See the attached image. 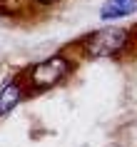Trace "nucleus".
<instances>
[{
	"mask_svg": "<svg viewBox=\"0 0 137 147\" xmlns=\"http://www.w3.org/2000/svg\"><path fill=\"white\" fill-rule=\"evenodd\" d=\"M67 5V0H0V18L20 20V23H38Z\"/></svg>",
	"mask_w": 137,
	"mask_h": 147,
	"instance_id": "2",
	"label": "nucleus"
},
{
	"mask_svg": "<svg viewBox=\"0 0 137 147\" xmlns=\"http://www.w3.org/2000/svg\"><path fill=\"white\" fill-rule=\"evenodd\" d=\"M127 42H130V30L117 28V25H105L85 38L82 50L92 60H107V57L120 55L127 47Z\"/></svg>",
	"mask_w": 137,
	"mask_h": 147,
	"instance_id": "1",
	"label": "nucleus"
},
{
	"mask_svg": "<svg viewBox=\"0 0 137 147\" xmlns=\"http://www.w3.org/2000/svg\"><path fill=\"white\" fill-rule=\"evenodd\" d=\"M23 100V87L18 85L15 80H10L8 85L0 87V117L8 115L10 110H15Z\"/></svg>",
	"mask_w": 137,
	"mask_h": 147,
	"instance_id": "4",
	"label": "nucleus"
},
{
	"mask_svg": "<svg viewBox=\"0 0 137 147\" xmlns=\"http://www.w3.org/2000/svg\"><path fill=\"white\" fill-rule=\"evenodd\" d=\"M67 72H70L67 55H50L28 70V85L32 90H50L67 78Z\"/></svg>",
	"mask_w": 137,
	"mask_h": 147,
	"instance_id": "3",
	"label": "nucleus"
},
{
	"mask_svg": "<svg viewBox=\"0 0 137 147\" xmlns=\"http://www.w3.org/2000/svg\"><path fill=\"white\" fill-rule=\"evenodd\" d=\"M137 13V0H107V5L100 10L102 20H115V18H127Z\"/></svg>",
	"mask_w": 137,
	"mask_h": 147,
	"instance_id": "5",
	"label": "nucleus"
}]
</instances>
